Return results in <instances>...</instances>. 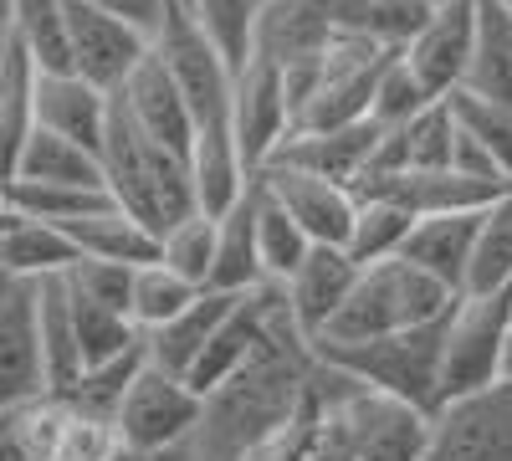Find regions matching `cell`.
I'll return each mask as SVG.
<instances>
[{
    "mask_svg": "<svg viewBox=\"0 0 512 461\" xmlns=\"http://www.w3.org/2000/svg\"><path fill=\"white\" fill-rule=\"evenodd\" d=\"M216 251H221V216H205V211H195L190 221L159 236V262L205 292H210V277H216Z\"/></svg>",
    "mask_w": 512,
    "mask_h": 461,
    "instance_id": "cell-36",
    "label": "cell"
},
{
    "mask_svg": "<svg viewBox=\"0 0 512 461\" xmlns=\"http://www.w3.org/2000/svg\"><path fill=\"white\" fill-rule=\"evenodd\" d=\"M154 52L169 67V77L180 82V93L195 113V129L200 134H231V103H236V72L241 67L221 52V41L195 21L190 6H180L169 16V26L154 41Z\"/></svg>",
    "mask_w": 512,
    "mask_h": 461,
    "instance_id": "cell-6",
    "label": "cell"
},
{
    "mask_svg": "<svg viewBox=\"0 0 512 461\" xmlns=\"http://www.w3.org/2000/svg\"><path fill=\"white\" fill-rule=\"evenodd\" d=\"M205 287H195V282H185L180 272H169L164 262H149V267H139V277H134V323L144 328V333H159L164 323H175L195 298H200Z\"/></svg>",
    "mask_w": 512,
    "mask_h": 461,
    "instance_id": "cell-38",
    "label": "cell"
},
{
    "mask_svg": "<svg viewBox=\"0 0 512 461\" xmlns=\"http://www.w3.org/2000/svg\"><path fill=\"white\" fill-rule=\"evenodd\" d=\"M323 410H328V400H323V380H318V405L308 415H297V421L287 431H277L272 441L246 451V461H308L313 456V441H318V426H323Z\"/></svg>",
    "mask_w": 512,
    "mask_h": 461,
    "instance_id": "cell-42",
    "label": "cell"
},
{
    "mask_svg": "<svg viewBox=\"0 0 512 461\" xmlns=\"http://www.w3.org/2000/svg\"><path fill=\"white\" fill-rule=\"evenodd\" d=\"M256 211H262V180H251V190L221 216V251H216V277H210V292L246 298V292L267 287L262 257H256Z\"/></svg>",
    "mask_w": 512,
    "mask_h": 461,
    "instance_id": "cell-24",
    "label": "cell"
},
{
    "mask_svg": "<svg viewBox=\"0 0 512 461\" xmlns=\"http://www.w3.org/2000/svg\"><path fill=\"white\" fill-rule=\"evenodd\" d=\"M456 303L461 298L451 287H441L431 272H420L405 257H390V262H374L359 272L354 298L338 313L323 344H369V339H384V333L425 328V323L446 318Z\"/></svg>",
    "mask_w": 512,
    "mask_h": 461,
    "instance_id": "cell-4",
    "label": "cell"
},
{
    "mask_svg": "<svg viewBox=\"0 0 512 461\" xmlns=\"http://www.w3.org/2000/svg\"><path fill=\"white\" fill-rule=\"evenodd\" d=\"M77 251H82V262H118V267H149L159 262V236L134 221L123 211V205H108V211L88 216V221H77V226H62Z\"/></svg>",
    "mask_w": 512,
    "mask_h": 461,
    "instance_id": "cell-26",
    "label": "cell"
},
{
    "mask_svg": "<svg viewBox=\"0 0 512 461\" xmlns=\"http://www.w3.org/2000/svg\"><path fill=\"white\" fill-rule=\"evenodd\" d=\"M200 421H205V395L185 374H169L149 359V369L139 374V385L128 390V400L118 410V436H123V446L175 451V446H195Z\"/></svg>",
    "mask_w": 512,
    "mask_h": 461,
    "instance_id": "cell-9",
    "label": "cell"
},
{
    "mask_svg": "<svg viewBox=\"0 0 512 461\" xmlns=\"http://www.w3.org/2000/svg\"><path fill=\"white\" fill-rule=\"evenodd\" d=\"M6 31L31 52L41 72H72L67 0H6Z\"/></svg>",
    "mask_w": 512,
    "mask_h": 461,
    "instance_id": "cell-29",
    "label": "cell"
},
{
    "mask_svg": "<svg viewBox=\"0 0 512 461\" xmlns=\"http://www.w3.org/2000/svg\"><path fill=\"white\" fill-rule=\"evenodd\" d=\"M477 231H482V211L420 216L410 241H405V262H415L441 287H451L456 298H466V277H472V257H477Z\"/></svg>",
    "mask_w": 512,
    "mask_h": 461,
    "instance_id": "cell-22",
    "label": "cell"
},
{
    "mask_svg": "<svg viewBox=\"0 0 512 461\" xmlns=\"http://www.w3.org/2000/svg\"><path fill=\"white\" fill-rule=\"evenodd\" d=\"M77 262H82V251L62 226L11 211V205L0 211V277L47 282V277H67Z\"/></svg>",
    "mask_w": 512,
    "mask_h": 461,
    "instance_id": "cell-21",
    "label": "cell"
},
{
    "mask_svg": "<svg viewBox=\"0 0 512 461\" xmlns=\"http://www.w3.org/2000/svg\"><path fill=\"white\" fill-rule=\"evenodd\" d=\"M93 6H103L108 16H118L134 31H144L149 41H159V31L169 26V16H175L185 0H93Z\"/></svg>",
    "mask_w": 512,
    "mask_h": 461,
    "instance_id": "cell-44",
    "label": "cell"
},
{
    "mask_svg": "<svg viewBox=\"0 0 512 461\" xmlns=\"http://www.w3.org/2000/svg\"><path fill=\"white\" fill-rule=\"evenodd\" d=\"M256 180H262V175H256ZM256 257H262V277L272 287H287L297 277V267L313 257V236L272 200L267 185H262V211H256Z\"/></svg>",
    "mask_w": 512,
    "mask_h": 461,
    "instance_id": "cell-33",
    "label": "cell"
},
{
    "mask_svg": "<svg viewBox=\"0 0 512 461\" xmlns=\"http://www.w3.org/2000/svg\"><path fill=\"white\" fill-rule=\"evenodd\" d=\"M390 62H395V52L338 31V41L328 47V57L318 67L287 72L292 108H297V134H328V129L369 123L374 88H379V77Z\"/></svg>",
    "mask_w": 512,
    "mask_h": 461,
    "instance_id": "cell-5",
    "label": "cell"
},
{
    "mask_svg": "<svg viewBox=\"0 0 512 461\" xmlns=\"http://www.w3.org/2000/svg\"><path fill=\"white\" fill-rule=\"evenodd\" d=\"M507 380H512V349H507Z\"/></svg>",
    "mask_w": 512,
    "mask_h": 461,
    "instance_id": "cell-46",
    "label": "cell"
},
{
    "mask_svg": "<svg viewBox=\"0 0 512 461\" xmlns=\"http://www.w3.org/2000/svg\"><path fill=\"white\" fill-rule=\"evenodd\" d=\"M451 113L461 123L466 139H477L502 170L512 175V103H497V98H482V93H451Z\"/></svg>",
    "mask_w": 512,
    "mask_h": 461,
    "instance_id": "cell-40",
    "label": "cell"
},
{
    "mask_svg": "<svg viewBox=\"0 0 512 461\" xmlns=\"http://www.w3.org/2000/svg\"><path fill=\"white\" fill-rule=\"evenodd\" d=\"M415 211L400 200H384V195H359V221H354V236H349V257L359 267H374V262H390V257H405V241L415 231Z\"/></svg>",
    "mask_w": 512,
    "mask_h": 461,
    "instance_id": "cell-32",
    "label": "cell"
},
{
    "mask_svg": "<svg viewBox=\"0 0 512 461\" xmlns=\"http://www.w3.org/2000/svg\"><path fill=\"white\" fill-rule=\"evenodd\" d=\"M384 144V129L369 118V123H354V129H328V134H292L272 164H292V170H308V175H323V180H338L359 195V185L369 180L374 170V154Z\"/></svg>",
    "mask_w": 512,
    "mask_h": 461,
    "instance_id": "cell-20",
    "label": "cell"
},
{
    "mask_svg": "<svg viewBox=\"0 0 512 461\" xmlns=\"http://www.w3.org/2000/svg\"><path fill=\"white\" fill-rule=\"evenodd\" d=\"M185 6L195 11V21L221 41V52L246 67L251 57V41H256V21H262V6L267 0H185Z\"/></svg>",
    "mask_w": 512,
    "mask_h": 461,
    "instance_id": "cell-41",
    "label": "cell"
},
{
    "mask_svg": "<svg viewBox=\"0 0 512 461\" xmlns=\"http://www.w3.org/2000/svg\"><path fill=\"white\" fill-rule=\"evenodd\" d=\"M231 134L236 149L246 159L251 175H262L277 159V149L297 134V108H292V88L287 72L267 57H246V67L236 72V103H231Z\"/></svg>",
    "mask_w": 512,
    "mask_h": 461,
    "instance_id": "cell-10",
    "label": "cell"
},
{
    "mask_svg": "<svg viewBox=\"0 0 512 461\" xmlns=\"http://www.w3.org/2000/svg\"><path fill=\"white\" fill-rule=\"evenodd\" d=\"M431 461H512V380L441 400L431 415Z\"/></svg>",
    "mask_w": 512,
    "mask_h": 461,
    "instance_id": "cell-11",
    "label": "cell"
},
{
    "mask_svg": "<svg viewBox=\"0 0 512 461\" xmlns=\"http://www.w3.org/2000/svg\"><path fill=\"white\" fill-rule=\"evenodd\" d=\"M103 170H108V190L134 221H144L154 236L175 231L180 221H190L200 211L195 195V175L190 159L159 149L154 139L139 134V123L123 113V103L113 98V129L103 144Z\"/></svg>",
    "mask_w": 512,
    "mask_h": 461,
    "instance_id": "cell-2",
    "label": "cell"
},
{
    "mask_svg": "<svg viewBox=\"0 0 512 461\" xmlns=\"http://www.w3.org/2000/svg\"><path fill=\"white\" fill-rule=\"evenodd\" d=\"M67 26H72V72H82L93 88H103L113 98L154 57V41L144 31L108 16L93 0H67Z\"/></svg>",
    "mask_w": 512,
    "mask_h": 461,
    "instance_id": "cell-13",
    "label": "cell"
},
{
    "mask_svg": "<svg viewBox=\"0 0 512 461\" xmlns=\"http://www.w3.org/2000/svg\"><path fill=\"white\" fill-rule=\"evenodd\" d=\"M507 349H512V287L466 292L451 308L446 328V400L507 380Z\"/></svg>",
    "mask_w": 512,
    "mask_h": 461,
    "instance_id": "cell-7",
    "label": "cell"
},
{
    "mask_svg": "<svg viewBox=\"0 0 512 461\" xmlns=\"http://www.w3.org/2000/svg\"><path fill=\"white\" fill-rule=\"evenodd\" d=\"M466 93L512 103V11L502 0H477V57Z\"/></svg>",
    "mask_w": 512,
    "mask_h": 461,
    "instance_id": "cell-31",
    "label": "cell"
},
{
    "mask_svg": "<svg viewBox=\"0 0 512 461\" xmlns=\"http://www.w3.org/2000/svg\"><path fill=\"white\" fill-rule=\"evenodd\" d=\"M113 461H195V446H175V451H144V446H118Z\"/></svg>",
    "mask_w": 512,
    "mask_h": 461,
    "instance_id": "cell-45",
    "label": "cell"
},
{
    "mask_svg": "<svg viewBox=\"0 0 512 461\" xmlns=\"http://www.w3.org/2000/svg\"><path fill=\"white\" fill-rule=\"evenodd\" d=\"M431 103H441V98L420 82V72L410 67V57L395 52V62L384 67L379 88H374V113H369V118L379 123V129H390V134H395V129H405L410 118H420Z\"/></svg>",
    "mask_w": 512,
    "mask_h": 461,
    "instance_id": "cell-39",
    "label": "cell"
},
{
    "mask_svg": "<svg viewBox=\"0 0 512 461\" xmlns=\"http://www.w3.org/2000/svg\"><path fill=\"white\" fill-rule=\"evenodd\" d=\"M6 180H36V185H82V190H108V170L103 154L82 149L62 134L31 129V139L21 144V154L6 164Z\"/></svg>",
    "mask_w": 512,
    "mask_h": 461,
    "instance_id": "cell-23",
    "label": "cell"
},
{
    "mask_svg": "<svg viewBox=\"0 0 512 461\" xmlns=\"http://www.w3.org/2000/svg\"><path fill=\"white\" fill-rule=\"evenodd\" d=\"M446 328H451V313L425 328L384 333V339H369V344H318V354L333 369H344L349 380L436 415V405L446 400Z\"/></svg>",
    "mask_w": 512,
    "mask_h": 461,
    "instance_id": "cell-3",
    "label": "cell"
},
{
    "mask_svg": "<svg viewBox=\"0 0 512 461\" xmlns=\"http://www.w3.org/2000/svg\"><path fill=\"white\" fill-rule=\"evenodd\" d=\"M456 139H461V123H456V113H451V98L431 103L420 118H410L405 129H395V144H400L405 170H420V175H431V170H451V159H456Z\"/></svg>",
    "mask_w": 512,
    "mask_h": 461,
    "instance_id": "cell-35",
    "label": "cell"
},
{
    "mask_svg": "<svg viewBox=\"0 0 512 461\" xmlns=\"http://www.w3.org/2000/svg\"><path fill=\"white\" fill-rule=\"evenodd\" d=\"M338 41V0H267L256 21L251 57H267L282 72H303L328 57Z\"/></svg>",
    "mask_w": 512,
    "mask_h": 461,
    "instance_id": "cell-14",
    "label": "cell"
},
{
    "mask_svg": "<svg viewBox=\"0 0 512 461\" xmlns=\"http://www.w3.org/2000/svg\"><path fill=\"white\" fill-rule=\"evenodd\" d=\"M262 185L272 190V200L313 236V246H349L354 221H359V195L338 180L292 170V164H267Z\"/></svg>",
    "mask_w": 512,
    "mask_h": 461,
    "instance_id": "cell-15",
    "label": "cell"
},
{
    "mask_svg": "<svg viewBox=\"0 0 512 461\" xmlns=\"http://www.w3.org/2000/svg\"><path fill=\"white\" fill-rule=\"evenodd\" d=\"M41 349H47V385L52 390H72L82 374H88V354H82L67 277L41 282Z\"/></svg>",
    "mask_w": 512,
    "mask_h": 461,
    "instance_id": "cell-28",
    "label": "cell"
},
{
    "mask_svg": "<svg viewBox=\"0 0 512 461\" xmlns=\"http://www.w3.org/2000/svg\"><path fill=\"white\" fill-rule=\"evenodd\" d=\"M502 6H507V11H512V0H502Z\"/></svg>",
    "mask_w": 512,
    "mask_h": 461,
    "instance_id": "cell-48",
    "label": "cell"
},
{
    "mask_svg": "<svg viewBox=\"0 0 512 461\" xmlns=\"http://www.w3.org/2000/svg\"><path fill=\"white\" fill-rule=\"evenodd\" d=\"M431 16V0H338V31L374 41L384 52H405Z\"/></svg>",
    "mask_w": 512,
    "mask_h": 461,
    "instance_id": "cell-27",
    "label": "cell"
},
{
    "mask_svg": "<svg viewBox=\"0 0 512 461\" xmlns=\"http://www.w3.org/2000/svg\"><path fill=\"white\" fill-rule=\"evenodd\" d=\"M410 67L436 98H451L466 88L477 57V0H456V6H436V16L425 21V31L405 47Z\"/></svg>",
    "mask_w": 512,
    "mask_h": 461,
    "instance_id": "cell-16",
    "label": "cell"
},
{
    "mask_svg": "<svg viewBox=\"0 0 512 461\" xmlns=\"http://www.w3.org/2000/svg\"><path fill=\"white\" fill-rule=\"evenodd\" d=\"M47 349H41V282L0 277V405L47 395Z\"/></svg>",
    "mask_w": 512,
    "mask_h": 461,
    "instance_id": "cell-12",
    "label": "cell"
},
{
    "mask_svg": "<svg viewBox=\"0 0 512 461\" xmlns=\"http://www.w3.org/2000/svg\"><path fill=\"white\" fill-rule=\"evenodd\" d=\"M6 205L11 211H26L36 221H52V226H77L98 211H108L113 190H82V185H36V180H6Z\"/></svg>",
    "mask_w": 512,
    "mask_h": 461,
    "instance_id": "cell-34",
    "label": "cell"
},
{
    "mask_svg": "<svg viewBox=\"0 0 512 461\" xmlns=\"http://www.w3.org/2000/svg\"><path fill=\"white\" fill-rule=\"evenodd\" d=\"M333 405L349 426L354 461H431V415L379 395L344 369H333Z\"/></svg>",
    "mask_w": 512,
    "mask_h": 461,
    "instance_id": "cell-8",
    "label": "cell"
},
{
    "mask_svg": "<svg viewBox=\"0 0 512 461\" xmlns=\"http://www.w3.org/2000/svg\"><path fill=\"white\" fill-rule=\"evenodd\" d=\"M323 426H318V441H313V456L308 461H354V441H349V426H344V415H338L333 405V364L323 359Z\"/></svg>",
    "mask_w": 512,
    "mask_h": 461,
    "instance_id": "cell-43",
    "label": "cell"
},
{
    "mask_svg": "<svg viewBox=\"0 0 512 461\" xmlns=\"http://www.w3.org/2000/svg\"><path fill=\"white\" fill-rule=\"evenodd\" d=\"M36 129L62 134L82 149L103 154L113 129V93L93 88L82 72H41L36 82Z\"/></svg>",
    "mask_w": 512,
    "mask_h": 461,
    "instance_id": "cell-18",
    "label": "cell"
},
{
    "mask_svg": "<svg viewBox=\"0 0 512 461\" xmlns=\"http://www.w3.org/2000/svg\"><path fill=\"white\" fill-rule=\"evenodd\" d=\"M241 298H226V292H200V298L175 318V323H164L159 333H144L149 339V359L169 374H190V364L205 354V344L216 339V328L231 318Z\"/></svg>",
    "mask_w": 512,
    "mask_h": 461,
    "instance_id": "cell-25",
    "label": "cell"
},
{
    "mask_svg": "<svg viewBox=\"0 0 512 461\" xmlns=\"http://www.w3.org/2000/svg\"><path fill=\"white\" fill-rule=\"evenodd\" d=\"M36 82H41V67L6 31V41H0V139H6V164L21 154V144L36 129Z\"/></svg>",
    "mask_w": 512,
    "mask_h": 461,
    "instance_id": "cell-30",
    "label": "cell"
},
{
    "mask_svg": "<svg viewBox=\"0 0 512 461\" xmlns=\"http://www.w3.org/2000/svg\"><path fill=\"white\" fill-rule=\"evenodd\" d=\"M359 262L349 257V246H313V257L297 267V277L287 282V303L297 328L308 333L313 344L328 339V328L338 323V313L349 308L354 287H359Z\"/></svg>",
    "mask_w": 512,
    "mask_h": 461,
    "instance_id": "cell-19",
    "label": "cell"
},
{
    "mask_svg": "<svg viewBox=\"0 0 512 461\" xmlns=\"http://www.w3.org/2000/svg\"><path fill=\"white\" fill-rule=\"evenodd\" d=\"M431 6H456V0H431Z\"/></svg>",
    "mask_w": 512,
    "mask_h": 461,
    "instance_id": "cell-47",
    "label": "cell"
},
{
    "mask_svg": "<svg viewBox=\"0 0 512 461\" xmlns=\"http://www.w3.org/2000/svg\"><path fill=\"white\" fill-rule=\"evenodd\" d=\"M318 380H323V354L297 328L287 287H282V308L267 328L262 349L216 395H205L195 461H246V451L272 441L297 415H308L318 405Z\"/></svg>",
    "mask_w": 512,
    "mask_h": 461,
    "instance_id": "cell-1",
    "label": "cell"
},
{
    "mask_svg": "<svg viewBox=\"0 0 512 461\" xmlns=\"http://www.w3.org/2000/svg\"><path fill=\"white\" fill-rule=\"evenodd\" d=\"M118 103H123L128 118L139 123V134L154 139L159 149L180 154V159L195 154V139H200L195 113H190V103H185V93H180V82L169 77V67L159 62V52L134 72V82L118 93Z\"/></svg>",
    "mask_w": 512,
    "mask_h": 461,
    "instance_id": "cell-17",
    "label": "cell"
},
{
    "mask_svg": "<svg viewBox=\"0 0 512 461\" xmlns=\"http://www.w3.org/2000/svg\"><path fill=\"white\" fill-rule=\"evenodd\" d=\"M507 287H512V190L482 211L477 257L472 277H466V292H507Z\"/></svg>",
    "mask_w": 512,
    "mask_h": 461,
    "instance_id": "cell-37",
    "label": "cell"
}]
</instances>
